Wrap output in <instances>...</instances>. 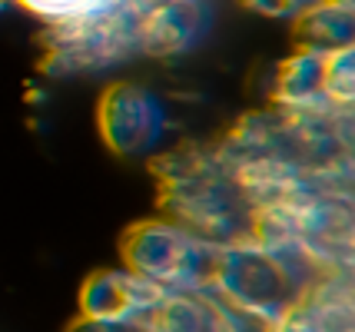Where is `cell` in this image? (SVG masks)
Segmentation results:
<instances>
[{
	"label": "cell",
	"instance_id": "4fadbf2b",
	"mask_svg": "<svg viewBox=\"0 0 355 332\" xmlns=\"http://www.w3.org/2000/svg\"><path fill=\"white\" fill-rule=\"evenodd\" d=\"M216 332H272V319L216 299Z\"/></svg>",
	"mask_w": 355,
	"mask_h": 332
},
{
	"label": "cell",
	"instance_id": "5b68a950",
	"mask_svg": "<svg viewBox=\"0 0 355 332\" xmlns=\"http://www.w3.org/2000/svg\"><path fill=\"white\" fill-rule=\"evenodd\" d=\"M96 127L113 153L143 157V153H153L159 140L166 137L170 116L153 90L139 83H113L100 96Z\"/></svg>",
	"mask_w": 355,
	"mask_h": 332
},
{
	"label": "cell",
	"instance_id": "7c38bea8",
	"mask_svg": "<svg viewBox=\"0 0 355 332\" xmlns=\"http://www.w3.org/2000/svg\"><path fill=\"white\" fill-rule=\"evenodd\" d=\"M14 3H20L27 14H33L44 24H60V20H73L83 14H96L116 0H14Z\"/></svg>",
	"mask_w": 355,
	"mask_h": 332
},
{
	"label": "cell",
	"instance_id": "30bf717a",
	"mask_svg": "<svg viewBox=\"0 0 355 332\" xmlns=\"http://www.w3.org/2000/svg\"><path fill=\"white\" fill-rule=\"evenodd\" d=\"M153 329L216 332V296L213 292H166L156 309Z\"/></svg>",
	"mask_w": 355,
	"mask_h": 332
},
{
	"label": "cell",
	"instance_id": "7a4b0ae2",
	"mask_svg": "<svg viewBox=\"0 0 355 332\" xmlns=\"http://www.w3.org/2000/svg\"><path fill=\"white\" fill-rule=\"evenodd\" d=\"M40 47H44L40 70L46 77L100 73L139 53V17L123 0H116L96 14L44 24Z\"/></svg>",
	"mask_w": 355,
	"mask_h": 332
},
{
	"label": "cell",
	"instance_id": "3957f363",
	"mask_svg": "<svg viewBox=\"0 0 355 332\" xmlns=\"http://www.w3.org/2000/svg\"><path fill=\"white\" fill-rule=\"evenodd\" d=\"M216 256V243L200 239L170 216L139 220L120 236L123 266L166 292H209Z\"/></svg>",
	"mask_w": 355,
	"mask_h": 332
},
{
	"label": "cell",
	"instance_id": "ba28073f",
	"mask_svg": "<svg viewBox=\"0 0 355 332\" xmlns=\"http://www.w3.org/2000/svg\"><path fill=\"white\" fill-rule=\"evenodd\" d=\"M325 53L312 47H299L276 67V83H272V107L282 110H309V107H325ZM332 107V103H329Z\"/></svg>",
	"mask_w": 355,
	"mask_h": 332
},
{
	"label": "cell",
	"instance_id": "5bb4252c",
	"mask_svg": "<svg viewBox=\"0 0 355 332\" xmlns=\"http://www.w3.org/2000/svg\"><path fill=\"white\" fill-rule=\"evenodd\" d=\"M246 10L259 17H272V20H293L295 14H302L306 7H312L315 0H239Z\"/></svg>",
	"mask_w": 355,
	"mask_h": 332
},
{
	"label": "cell",
	"instance_id": "52a82bcc",
	"mask_svg": "<svg viewBox=\"0 0 355 332\" xmlns=\"http://www.w3.org/2000/svg\"><path fill=\"white\" fill-rule=\"evenodd\" d=\"M209 30L206 0H173L153 14L139 17V53L156 60L183 57Z\"/></svg>",
	"mask_w": 355,
	"mask_h": 332
},
{
	"label": "cell",
	"instance_id": "d6986e66",
	"mask_svg": "<svg viewBox=\"0 0 355 332\" xmlns=\"http://www.w3.org/2000/svg\"><path fill=\"white\" fill-rule=\"evenodd\" d=\"M150 332H159V329H150Z\"/></svg>",
	"mask_w": 355,
	"mask_h": 332
},
{
	"label": "cell",
	"instance_id": "e0dca14e",
	"mask_svg": "<svg viewBox=\"0 0 355 332\" xmlns=\"http://www.w3.org/2000/svg\"><path fill=\"white\" fill-rule=\"evenodd\" d=\"M10 3H14V0H0V14H3V10H7Z\"/></svg>",
	"mask_w": 355,
	"mask_h": 332
},
{
	"label": "cell",
	"instance_id": "8992f818",
	"mask_svg": "<svg viewBox=\"0 0 355 332\" xmlns=\"http://www.w3.org/2000/svg\"><path fill=\"white\" fill-rule=\"evenodd\" d=\"M166 296L163 286L143 279L126 266L116 269H96L80 286V316L113 319V322H130L137 329H153L156 309Z\"/></svg>",
	"mask_w": 355,
	"mask_h": 332
},
{
	"label": "cell",
	"instance_id": "9c48e42d",
	"mask_svg": "<svg viewBox=\"0 0 355 332\" xmlns=\"http://www.w3.org/2000/svg\"><path fill=\"white\" fill-rule=\"evenodd\" d=\"M295 44L319 53H332L342 47H355V3L315 0L302 14L293 17Z\"/></svg>",
	"mask_w": 355,
	"mask_h": 332
},
{
	"label": "cell",
	"instance_id": "2e32d148",
	"mask_svg": "<svg viewBox=\"0 0 355 332\" xmlns=\"http://www.w3.org/2000/svg\"><path fill=\"white\" fill-rule=\"evenodd\" d=\"M123 3L137 17H146V14H153V10H159V7H166V3H173V0H123Z\"/></svg>",
	"mask_w": 355,
	"mask_h": 332
},
{
	"label": "cell",
	"instance_id": "ac0fdd59",
	"mask_svg": "<svg viewBox=\"0 0 355 332\" xmlns=\"http://www.w3.org/2000/svg\"><path fill=\"white\" fill-rule=\"evenodd\" d=\"M332 3H355V0H332Z\"/></svg>",
	"mask_w": 355,
	"mask_h": 332
},
{
	"label": "cell",
	"instance_id": "8fae6325",
	"mask_svg": "<svg viewBox=\"0 0 355 332\" xmlns=\"http://www.w3.org/2000/svg\"><path fill=\"white\" fill-rule=\"evenodd\" d=\"M325 100L339 110H352L355 103V47H342L325 53Z\"/></svg>",
	"mask_w": 355,
	"mask_h": 332
},
{
	"label": "cell",
	"instance_id": "9a60e30c",
	"mask_svg": "<svg viewBox=\"0 0 355 332\" xmlns=\"http://www.w3.org/2000/svg\"><path fill=\"white\" fill-rule=\"evenodd\" d=\"M67 332H143L130 322H113V319H96V316H77Z\"/></svg>",
	"mask_w": 355,
	"mask_h": 332
},
{
	"label": "cell",
	"instance_id": "277c9868",
	"mask_svg": "<svg viewBox=\"0 0 355 332\" xmlns=\"http://www.w3.org/2000/svg\"><path fill=\"white\" fill-rule=\"evenodd\" d=\"M209 292L230 306L259 313L276 322L289 306L306 296V286L286 269L282 259L263 250L256 239H239L230 246H219Z\"/></svg>",
	"mask_w": 355,
	"mask_h": 332
},
{
	"label": "cell",
	"instance_id": "6da1fadb",
	"mask_svg": "<svg viewBox=\"0 0 355 332\" xmlns=\"http://www.w3.org/2000/svg\"><path fill=\"white\" fill-rule=\"evenodd\" d=\"M159 209L200 239L230 246L249 239L256 206L249 203L216 146H176L150 163Z\"/></svg>",
	"mask_w": 355,
	"mask_h": 332
}]
</instances>
